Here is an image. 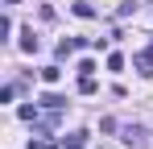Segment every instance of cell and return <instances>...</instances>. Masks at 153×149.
Segmentation results:
<instances>
[{
	"instance_id": "3",
	"label": "cell",
	"mask_w": 153,
	"mask_h": 149,
	"mask_svg": "<svg viewBox=\"0 0 153 149\" xmlns=\"http://www.w3.org/2000/svg\"><path fill=\"white\" fill-rule=\"evenodd\" d=\"M42 108H50V112H58V108H66V99L58 95V91H46V95H42Z\"/></svg>"
},
{
	"instance_id": "5",
	"label": "cell",
	"mask_w": 153,
	"mask_h": 149,
	"mask_svg": "<svg viewBox=\"0 0 153 149\" xmlns=\"http://www.w3.org/2000/svg\"><path fill=\"white\" fill-rule=\"evenodd\" d=\"M37 46H42V42L33 37V29H25V33H21V50H25V54H37Z\"/></svg>"
},
{
	"instance_id": "1",
	"label": "cell",
	"mask_w": 153,
	"mask_h": 149,
	"mask_svg": "<svg viewBox=\"0 0 153 149\" xmlns=\"http://www.w3.org/2000/svg\"><path fill=\"white\" fill-rule=\"evenodd\" d=\"M132 66H137L141 74H153V46L141 50V54H132Z\"/></svg>"
},
{
	"instance_id": "8",
	"label": "cell",
	"mask_w": 153,
	"mask_h": 149,
	"mask_svg": "<svg viewBox=\"0 0 153 149\" xmlns=\"http://www.w3.org/2000/svg\"><path fill=\"white\" fill-rule=\"evenodd\" d=\"M79 91L91 95V91H95V74H83V79H79Z\"/></svg>"
},
{
	"instance_id": "12",
	"label": "cell",
	"mask_w": 153,
	"mask_h": 149,
	"mask_svg": "<svg viewBox=\"0 0 153 149\" xmlns=\"http://www.w3.org/2000/svg\"><path fill=\"white\" fill-rule=\"evenodd\" d=\"M29 149H46V145H42V141H33V145H29Z\"/></svg>"
},
{
	"instance_id": "7",
	"label": "cell",
	"mask_w": 153,
	"mask_h": 149,
	"mask_svg": "<svg viewBox=\"0 0 153 149\" xmlns=\"http://www.w3.org/2000/svg\"><path fill=\"white\" fill-rule=\"evenodd\" d=\"M71 8H75V17H83V21H91V17H95V8H91V4H83V0L71 4Z\"/></svg>"
},
{
	"instance_id": "4",
	"label": "cell",
	"mask_w": 153,
	"mask_h": 149,
	"mask_svg": "<svg viewBox=\"0 0 153 149\" xmlns=\"http://www.w3.org/2000/svg\"><path fill=\"white\" fill-rule=\"evenodd\" d=\"M75 50H79V37H62L58 42V58H71Z\"/></svg>"
},
{
	"instance_id": "13",
	"label": "cell",
	"mask_w": 153,
	"mask_h": 149,
	"mask_svg": "<svg viewBox=\"0 0 153 149\" xmlns=\"http://www.w3.org/2000/svg\"><path fill=\"white\" fill-rule=\"evenodd\" d=\"M4 4H17V0H4Z\"/></svg>"
},
{
	"instance_id": "9",
	"label": "cell",
	"mask_w": 153,
	"mask_h": 149,
	"mask_svg": "<svg viewBox=\"0 0 153 149\" xmlns=\"http://www.w3.org/2000/svg\"><path fill=\"white\" fill-rule=\"evenodd\" d=\"M17 116H21V120H37V108H33V104H21V112H17Z\"/></svg>"
},
{
	"instance_id": "2",
	"label": "cell",
	"mask_w": 153,
	"mask_h": 149,
	"mask_svg": "<svg viewBox=\"0 0 153 149\" xmlns=\"http://www.w3.org/2000/svg\"><path fill=\"white\" fill-rule=\"evenodd\" d=\"M62 141V149H83L87 145V133H71V137H58Z\"/></svg>"
},
{
	"instance_id": "10",
	"label": "cell",
	"mask_w": 153,
	"mask_h": 149,
	"mask_svg": "<svg viewBox=\"0 0 153 149\" xmlns=\"http://www.w3.org/2000/svg\"><path fill=\"white\" fill-rule=\"evenodd\" d=\"M42 79H46V83H58V79H62V71H58V66H46V71H42Z\"/></svg>"
},
{
	"instance_id": "6",
	"label": "cell",
	"mask_w": 153,
	"mask_h": 149,
	"mask_svg": "<svg viewBox=\"0 0 153 149\" xmlns=\"http://www.w3.org/2000/svg\"><path fill=\"white\" fill-rule=\"evenodd\" d=\"M124 141H128V145H141V141H145V128L128 124V128H124Z\"/></svg>"
},
{
	"instance_id": "11",
	"label": "cell",
	"mask_w": 153,
	"mask_h": 149,
	"mask_svg": "<svg viewBox=\"0 0 153 149\" xmlns=\"http://www.w3.org/2000/svg\"><path fill=\"white\" fill-rule=\"evenodd\" d=\"M108 71H124V58L120 54H108Z\"/></svg>"
}]
</instances>
